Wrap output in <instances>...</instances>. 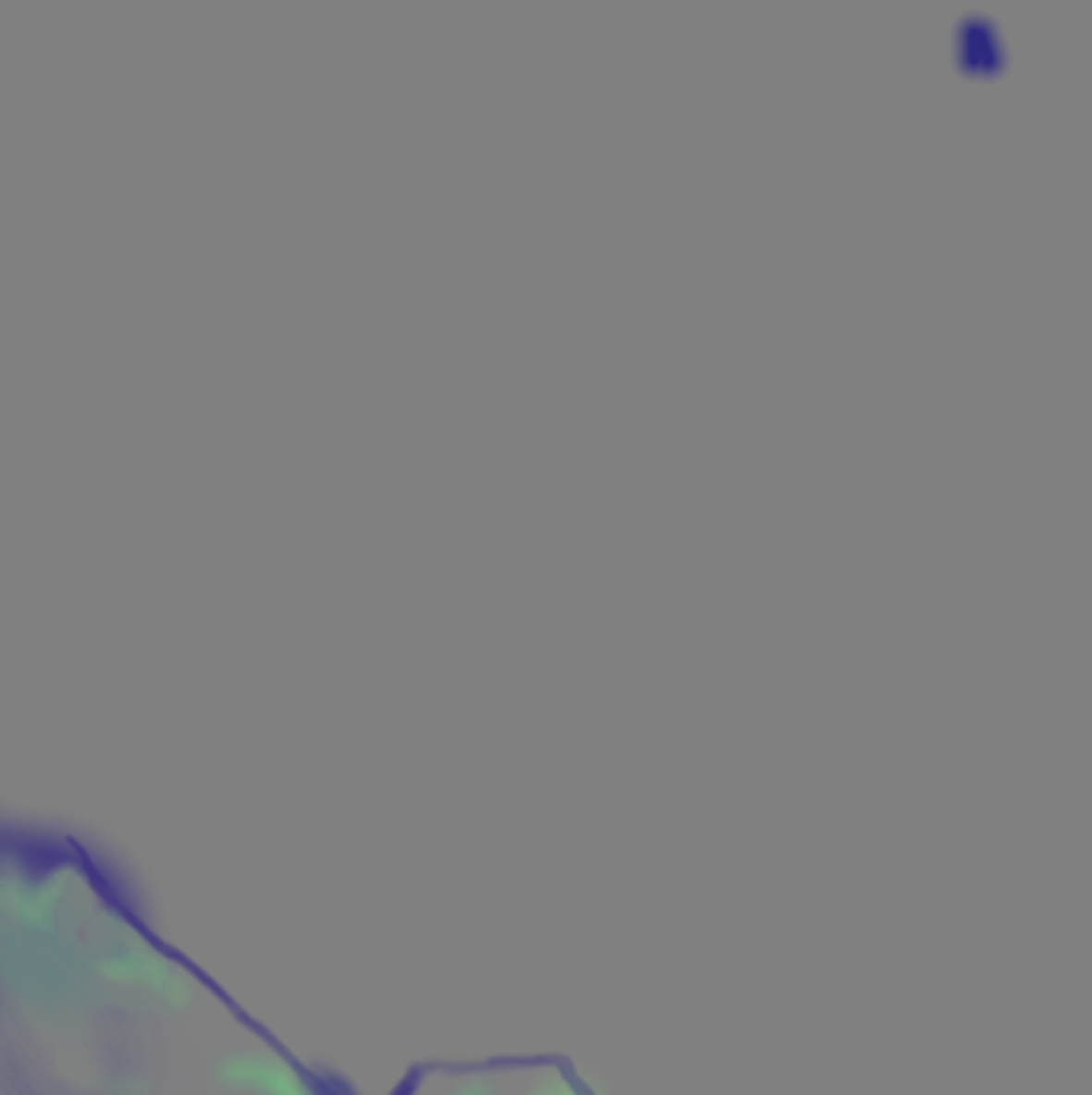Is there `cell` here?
I'll list each match as a JSON object with an SVG mask.
<instances>
[{
    "label": "cell",
    "mask_w": 1092,
    "mask_h": 1095,
    "mask_svg": "<svg viewBox=\"0 0 1092 1095\" xmlns=\"http://www.w3.org/2000/svg\"><path fill=\"white\" fill-rule=\"evenodd\" d=\"M964 52H967V65L971 68H990L993 65V39L984 26L971 30L964 36Z\"/></svg>",
    "instance_id": "1"
}]
</instances>
